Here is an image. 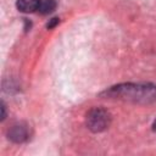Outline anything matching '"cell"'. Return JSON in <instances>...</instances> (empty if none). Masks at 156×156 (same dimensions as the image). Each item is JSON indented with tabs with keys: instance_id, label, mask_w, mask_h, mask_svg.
<instances>
[{
	"instance_id": "1",
	"label": "cell",
	"mask_w": 156,
	"mask_h": 156,
	"mask_svg": "<svg viewBox=\"0 0 156 156\" xmlns=\"http://www.w3.org/2000/svg\"><path fill=\"white\" fill-rule=\"evenodd\" d=\"M102 96L135 104H151L156 100V85L151 83H123L105 90Z\"/></svg>"
},
{
	"instance_id": "2",
	"label": "cell",
	"mask_w": 156,
	"mask_h": 156,
	"mask_svg": "<svg viewBox=\"0 0 156 156\" xmlns=\"http://www.w3.org/2000/svg\"><path fill=\"white\" fill-rule=\"evenodd\" d=\"M85 123L87 127L94 133L104 132L111 123V113L102 107H93L87 113Z\"/></svg>"
},
{
	"instance_id": "3",
	"label": "cell",
	"mask_w": 156,
	"mask_h": 156,
	"mask_svg": "<svg viewBox=\"0 0 156 156\" xmlns=\"http://www.w3.org/2000/svg\"><path fill=\"white\" fill-rule=\"evenodd\" d=\"M9 139L15 143H23L29 138V129L28 126L24 123H16L9 129Z\"/></svg>"
},
{
	"instance_id": "4",
	"label": "cell",
	"mask_w": 156,
	"mask_h": 156,
	"mask_svg": "<svg viewBox=\"0 0 156 156\" xmlns=\"http://www.w3.org/2000/svg\"><path fill=\"white\" fill-rule=\"evenodd\" d=\"M39 4H40V0H17L16 6L21 12L33 13V12H38Z\"/></svg>"
},
{
	"instance_id": "5",
	"label": "cell",
	"mask_w": 156,
	"mask_h": 156,
	"mask_svg": "<svg viewBox=\"0 0 156 156\" xmlns=\"http://www.w3.org/2000/svg\"><path fill=\"white\" fill-rule=\"evenodd\" d=\"M56 6H57L56 0H40L38 12L41 15H48L51 13L56 9Z\"/></svg>"
},
{
	"instance_id": "6",
	"label": "cell",
	"mask_w": 156,
	"mask_h": 156,
	"mask_svg": "<svg viewBox=\"0 0 156 156\" xmlns=\"http://www.w3.org/2000/svg\"><path fill=\"white\" fill-rule=\"evenodd\" d=\"M57 23H58V18H57V17H55V18H51V21L48 23V26H46V27H48V28H52V27H55Z\"/></svg>"
},
{
	"instance_id": "7",
	"label": "cell",
	"mask_w": 156,
	"mask_h": 156,
	"mask_svg": "<svg viewBox=\"0 0 156 156\" xmlns=\"http://www.w3.org/2000/svg\"><path fill=\"white\" fill-rule=\"evenodd\" d=\"M152 129L156 132V121H155V122H154V124H152Z\"/></svg>"
}]
</instances>
